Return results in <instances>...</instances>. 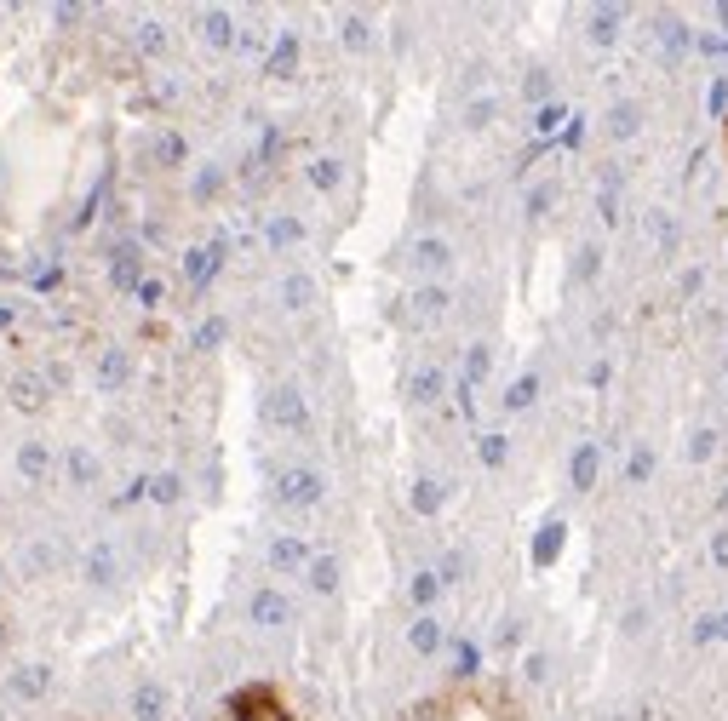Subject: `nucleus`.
Masks as SVG:
<instances>
[{
  "label": "nucleus",
  "instance_id": "1",
  "mask_svg": "<svg viewBox=\"0 0 728 721\" xmlns=\"http://www.w3.org/2000/svg\"><path fill=\"white\" fill-rule=\"evenodd\" d=\"M401 721H522V704L493 681H459L447 693L419 699Z\"/></svg>",
  "mask_w": 728,
  "mask_h": 721
},
{
  "label": "nucleus",
  "instance_id": "2",
  "mask_svg": "<svg viewBox=\"0 0 728 721\" xmlns=\"http://www.w3.org/2000/svg\"><path fill=\"white\" fill-rule=\"evenodd\" d=\"M18 464H23V476H40V469H46V452H40V447H23Z\"/></svg>",
  "mask_w": 728,
  "mask_h": 721
}]
</instances>
